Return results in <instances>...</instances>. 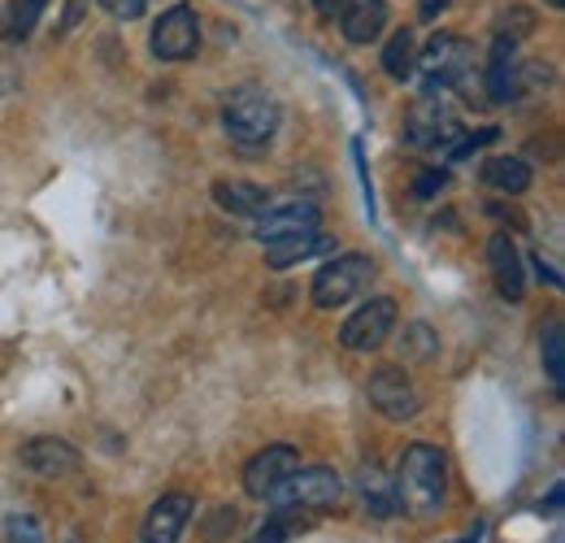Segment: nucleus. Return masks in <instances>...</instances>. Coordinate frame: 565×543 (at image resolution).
I'll return each instance as SVG.
<instances>
[{"instance_id": "1", "label": "nucleus", "mask_w": 565, "mask_h": 543, "mask_svg": "<svg viewBox=\"0 0 565 543\" xmlns=\"http://www.w3.org/2000/svg\"><path fill=\"white\" fill-rule=\"evenodd\" d=\"M444 491H448V461H444V453L430 448V444L405 448V457L396 466V482H392L396 509H405L414 518H430L444 504Z\"/></svg>"}, {"instance_id": "2", "label": "nucleus", "mask_w": 565, "mask_h": 543, "mask_svg": "<svg viewBox=\"0 0 565 543\" xmlns=\"http://www.w3.org/2000/svg\"><path fill=\"white\" fill-rule=\"evenodd\" d=\"M222 127L226 136L244 148H262L279 131V100L262 87H235L222 105Z\"/></svg>"}, {"instance_id": "3", "label": "nucleus", "mask_w": 565, "mask_h": 543, "mask_svg": "<svg viewBox=\"0 0 565 543\" xmlns=\"http://www.w3.org/2000/svg\"><path fill=\"white\" fill-rule=\"evenodd\" d=\"M370 278H374V262L361 257V253H344V257H335L331 266L318 270V278H313V305L318 309H340V305L356 300L370 287Z\"/></svg>"}, {"instance_id": "4", "label": "nucleus", "mask_w": 565, "mask_h": 543, "mask_svg": "<svg viewBox=\"0 0 565 543\" xmlns=\"http://www.w3.org/2000/svg\"><path fill=\"white\" fill-rule=\"evenodd\" d=\"M344 496V482L331 466H309V470H291L279 487L270 491V500L279 509H331Z\"/></svg>"}, {"instance_id": "5", "label": "nucleus", "mask_w": 565, "mask_h": 543, "mask_svg": "<svg viewBox=\"0 0 565 543\" xmlns=\"http://www.w3.org/2000/svg\"><path fill=\"white\" fill-rule=\"evenodd\" d=\"M201 49V18L192 4H170L152 26V53L161 62H188Z\"/></svg>"}, {"instance_id": "6", "label": "nucleus", "mask_w": 565, "mask_h": 543, "mask_svg": "<svg viewBox=\"0 0 565 543\" xmlns=\"http://www.w3.org/2000/svg\"><path fill=\"white\" fill-rule=\"evenodd\" d=\"M392 331H396V300L392 296H374L340 327V343L349 352H374V348L387 343Z\"/></svg>"}, {"instance_id": "7", "label": "nucleus", "mask_w": 565, "mask_h": 543, "mask_svg": "<svg viewBox=\"0 0 565 543\" xmlns=\"http://www.w3.org/2000/svg\"><path fill=\"white\" fill-rule=\"evenodd\" d=\"M365 396H370L374 413H383L387 422H409L418 413V387H414V379L401 365H379L370 374Z\"/></svg>"}, {"instance_id": "8", "label": "nucleus", "mask_w": 565, "mask_h": 543, "mask_svg": "<svg viewBox=\"0 0 565 543\" xmlns=\"http://www.w3.org/2000/svg\"><path fill=\"white\" fill-rule=\"evenodd\" d=\"M461 131L457 127V114L448 109L444 92H423V100H414L409 118H405V139L418 143V148H435L444 139H452Z\"/></svg>"}, {"instance_id": "9", "label": "nucleus", "mask_w": 565, "mask_h": 543, "mask_svg": "<svg viewBox=\"0 0 565 543\" xmlns=\"http://www.w3.org/2000/svg\"><path fill=\"white\" fill-rule=\"evenodd\" d=\"M426 92H444L452 83H466L470 74V44L461 35H435L423 53Z\"/></svg>"}, {"instance_id": "10", "label": "nucleus", "mask_w": 565, "mask_h": 543, "mask_svg": "<svg viewBox=\"0 0 565 543\" xmlns=\"http://www.w3.org/2000/svg\"><path fill=\"white\" fill-rule=\"evenodd\" d=\"M291 470H300V453H296L291 444H270V448H262V453L244 466V491H248L253 500H270V491H275Z\"/></svg>"}, {"instance_id": "11", "label": "nucleus", "mask_w": 565, "mask_h": 543, "mask_svg": "<svg viewBox=\"0 0 565 543\" xmlns=\"http://www.w3.org/2000/svg\"><path fill=\"white\" fill-rule=\"evenodd\" d=\"M18 457H22V466H26L31 475H40V478H71L74 470H78L74 444L57 439V435H35V439H26Z\"/></svg>"}, {"instance_id": "12", "label": "nucleus", "mask_w": 565, "mask_h": 543, "mask_svg": "<svg viewBox=\"0 0 565 543\" xmlns=\"http://www.w3.org/2000/svg\"><path fill=\"white\" fill-rule=\"evenodd\" d=\"M192 509H196V500L183 496V491L161 496V500L148 509V518H143V543H179V535H183L188 522H192Z\"/></svg>"}, {"instance_id": "13", "label": "nucleus", "mask_w": 565, "mask_h": 543, "mask_svg": "<svg viewBox=\"0 0 565 543\" xmlns=\"http://www.w3.org/2000/svg\"><path fill=\"white\" fill-rule=\"evenodd\" d=\"M305 231H318V204L309 201H291L282 209H266L257 217V239L262 244H279L291 235H305Z\"/></svg>"}, {"instance_id": "14", "label": "nucleus", "mask_w": 565, "mask_h": 543, "mask_svg": "<svg viewBox=\"0 0 565 543\" xmlns=\"http://www.w3.org/2000/svg\"><path fill=\"white\" fill-rule=\"evenodd\" d=\"M488 266H492L495 291H500L509 305L522 300V291H526V274H522V257H518V248H513L509 235H492V239H488Z\"/></svg>"}, {"instance_id": "15", "label": "nucleus", "mask_w": 565, "mask_h": 543, "mask_svg": "<svg viewBox=\"0 0 565 543\" xmlns=\"http://www.w3.org/2000/svg\"><path fill=\"white\" fill-rule=\"evenodd\" d=\"M387 26L383 0H340V31L349 44H374Z\"/></svg>"}, {"instance_id": "16", "label": "nucleus", "mask_w": 565, "mask_h": 543, "mask_svg": "<svg viewBox=\"0 0 565 543\" xmlns=\"http://www.w3.org/2000/svg\"><path fill=\"white\" fill-rule=\"evenodd\" d=\"M327 253H335V239L322 235V231H305V235H291V239H279V244H266V266L287 270L296 262H313V257H327Z\"/></svg>"}, {"instance_id": "17", "label": "nucleus", "mask_w": 565, "mask_h": 543, "mask_svg": "<svg viewBox=\"0 0 565 543\" xmlns=\"http://www.w3.org/2000/svg\"><path fill=\"white\" fill-rule=\"evenodd\" d=\"M213 201L222 204L226 213H235V217H262L270 209V192L262 183H248V179H217L213 183Z\"/></svg>"}, {"instance_id": "18", "label": "nucleus", "mask_w": 565, "mask_h": 543, "mask_svg": "<svg viewBox=\"0 0 565 543\" xmlns=\"http://www.w3.org/2000/svg\"><path fill=\"white\" fill-rule=\"evenodd\" d=\"M488 92H492V100H500V105L522 92V74H518L513 44H504V40H495L492 57H488Z\"/></svg>"}, {"instance_id": "19", "label": "nucleus", "mask_w": 565, "mask_h": 543, "mask_svg": "<svg viewBox=\"0 0 565 543\" xmlns=\"http://www.w3.org/2000/svg\"><path fill=\"white\" fill-rule=\"evenodd\" d=\"M356 487H361V504H365V513H374V518H392V513H396L392 482L383 478L379 466H365L361 478H356Z\"/></svg>"}, {"instance_id": "20", "label": "nucleus", "mask_w": 565, "mask_h": 543, "mask_svg": "<svg viewBox=\"0 0 565 543\" xmlns=\"http://www.w3.org/2000/svg\"><path fill=\"white\" fill-rule=\"evenodd\" d=\"M483 179L500 188V192H509V196H518V192H526L531 188V166L526 161H518V157H492L488 166H483Z\"/></svg>"}, {"instance_id": "21", "label": "nucleus", "mask_w": 565, "mask_h": 543, "mask_svg": "<svg viewBox=\"0 0 565 543\" xmlns=\"http://www.w3.org/2000/svg\"><path fill=\"white\" fill-rule=\"evenodd\" d=\"M418 66V44H414V35L409 31H396L392 40H387V49H383V70L392 74V78H409Z\"/></svg>"}, {"instance_id": "22", "label": "nucleus", "mask_w": 565, "mask_h": 543, "mask_svg": "<svg viewBox=\"0 0 565 543\" xmlns=\"http://www.w3.org/2000/svg\"><path fill=\"white\" fill-rule=\"evenodd\" d=\"M44 4L49 0H4V35L9 40H26L35 31V22H40Z\"/></svg>"}, {"instance_id": "23", "label": "nucleus", "mask_w": 565, "mask_h": 543, "mask_svg": "<svg viewBox=\"0 0 565 543\" xmlns=\"http://www.w3.org/2000/svg\"><path fill=\"white\" fill-rule=\"evenodd\" d=\"M544 374H548V383L562 392L565 383V336H562V322H548L544 327Z\"/></svg>"}, {"instance_id": "24", "label": "nucleus", "mask_w": 565, "mask_h": 543, "mask_svg": "<svg viewBox=\"0 0 565 543\" xmlns=\"http://www.w3.org/2000/svg\"><path fill=\"white\" fill-rule=\"evenodd\" d=\"M305 526H309V522L300 518V509H275V513H270V522L257 531V540L253 543H287L291 535H300Z\"/></svg>"}, {"instance_id": "25", "label": "nucleus", "mask_w": 565, "mask_h": 543, "mask_svg": "<svg viewBox=\"0 0 565 543\" xmlns=\"http://www.w3.org/2000/svg\"><path fill=\"white\" fill-rule=\"evenodd\" d=\"M535 31V22H531V9H504L500 13V22H495V40H504V44H518L522 35H531Z\"/></svg>"}, {"instance_id": "26", "label": "nucleus", "mask_w": 565, "mask_h": 543, "mask_svg": "<svg viewBox=\"0 0 565 543\" xmlns=\"http://www.w3.org/2000/svg\"><path fill=\"white\" fill-rule=\"evenodd\" d=\"M4 535H9V543H44L35 518H26V513H13V518L4 522Z\"/></svg>"}, {"instance_id": "27", "label": "nucleus", "mask_w": 565, "mask_h": 543, "mask_svg": "<svg viewBox=\"0 0 565 543\" xmlns=\"http://www.w3.org/2000/svg\"><path fill=\"white\" fill-rule=\"evenodd\" d=\"M435 336H430V327H423V322H414V327H409V331H405V356H418V361H423V356H430V352H435Z\"/></svg>"}, {"instance_id": "28", "label": "nucleus", "mask_w": 565, "mask_h": 543, "mask_svg": "<svg viewBox=\"0 0 565 543\" xmlns=\"http://www.w3.org/2000/svg\"><path fill=\"white\" fill-rule=\"evenodd\" d=\"M444 192V170H423L418 179H414V196L418 201H430V196H439Z\"/></svg>"}, {"instance_id": "29", "label": "nucleus", "mask_w": 565, "mask_h": 543, "mask_svg": "<svg viewBox=\"0 0 565 543\" xmlns=\"http://www.w3.org/2000/svg\"><path fill=\"white\" fill-rule=\"evenodd\" d=\"M100 9L122 18V22H131V18H140L143 9H148V0H100Z\"/></svg>"}, {"instance_id": "30", "label": "nucleus", "mask_w": 565, "mask_h": 543, "mask_svg": "<svg viewBox=\"0 0 565 543\" xmlns=\"http://www.w3.org/2000/svg\"><path fill=\"white\" fill-rule=\"evenodd\" d=\"M492 139H495V127H488V131H479V136L461 139V143H457V148H452V157H457V161H461V157H466V152H475V148H483V143H492Z\"/></svg>"}, {"instance_id": "31", "label": "nucleus", "mask_w": 565, "mask_h": 543, "mask_svg": "<svg viewBox=\"0 0 565 543\" xmlns=\"http://www.w3.org/2000/svg\"><path fill=\"white\" fill-rule=\"evenodd\" d=\"M83 4H87V0H66V18H62V35H66V31H74V26H78V18H83Z\"/></svg>"}, {"instance_id": "32", "label": "nucleus", "mask_w": 565, "mask_h": 543, "mask_svg": "<svg viewBox=\"0 0 565 543\" xmlns=\"http://www.w3.org/2000/svg\"><path fill=\"white\" fill-rule=\"evenodd\" d=\"M313 9H318L322 18H335V9H340V0H313Z\"/></svg>"}, {"instance_id": "33", "label": "nucleus", "mask_w": 565, "mask_h": 543, "mask_svg": "<svg viewBox=\"0 0 565 543\" xmlns=\"http://www.w3.org/2000/svg\"><path fill=\"white\" fill-rule=\"evenodd\" d=\"M444 4H448V0H423V18H435Z\"/></svg>"}, {"instance_id": "34", "label": "nucleus", "mask_w": 565, "mask_h": 543, "mask_svg": "<svg viewBox=\"0 0 565 543\" xmlns=\"http://www.w3.org/2000/svg\"><path fill=\"white\" fill-rule=\"evenodd\" d=\"M548 4H557V9H562V4H565V0H548Z\"/></svg>"}]
</instances>
